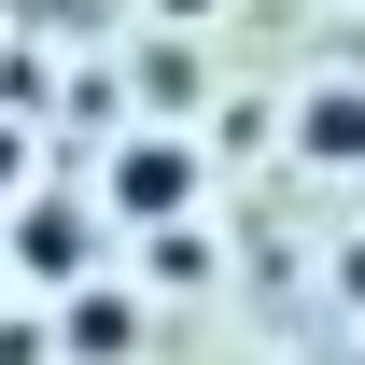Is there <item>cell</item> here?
I'll use <instances>...</instances> for the list:
<instances>
[{
  "mask_svg": "<svg viewBox=\"0 0 365 365\" xmlns=\"http://www.w3.org/2000/svg\"><path fill=\"white\" fill-rule=\"evenodd\" d=\"M182 197H197V155H182V140H127V155H113V211H127V225H169Z\"/></svg>",
  "mask_w": 365,
  "mask_h": 365,
  "instance_id": "6da1fadb",
  "label": "cell"
},
{
  "mask_svg": "<svg viewBox=\"0 0 365 365\" xmlns=\"http://www.w3.org/2000/svg\"><path fill=\"white\" fill-rule=\"evenodd\" d=\"M14 267L29 281H85V211H71V197H29V211H14Z\"/></svg>",
  "mask_w": 365,
  "mask_h": 365,
  "instance_id": "7a4b0ae2",
  "label": "cell"
},
{
  "mask_svg": "<svg viewBox=\"0 0 365 365\" xmlns=\"http://www.w3.org/2000/svg\"><path fill=\"white\" fill-rule=\"evenodd\" d=\"M71 351H85V365H127V351H140L127 295H71Z\"/></svg>",
  "mask_w": 365,
  "mask_h": 365,
  "instance_id": "3957f363",
  "label": "cell"
},
{
  "mask_svg": "<svg viewBox=\"0 0 365 365\" xmlns=\"http://www.w3.org/2000/svg\"><path fill=\"white\" fill-rule=\"evenodd\" d=\"M309 155H323V169H365V98H351V85L309 98Z\"/></svg>",
  "mask_w": 365,
  "mask_h": 365,
  "instance_id": "277c9868",
  "label": "cell"
}]
</instances>
